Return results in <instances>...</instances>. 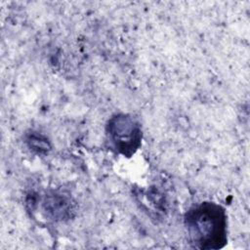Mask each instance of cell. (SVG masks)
Instances as JSON below:
<instances>
[{
  "label": "cell",
  "instance_id": "6da1fadb",
  "mask_svg": "<svg viewBox=\"0 0 250 250\" xmlns=\"http://www.w3.org/2000/svg\"><path fill=\"white\" fill-rule=\"evenodd\" d=\"M189 242L199 249H219L227 242V217L215 203H201L189 209L185 217Z\"/></svg>",
  "mask_w": 250,
  "mask_h": 250
},
{
  "label": "cell",
  "instance_id": "7a4b0ae2",
  "mask_svg": "<svg viewBox=\"0 0 250 250\" xmlns=\"http://www.w3.org/2000/svg\"><path fill=\"white\" fill-rule=\"evenodd\" d=\"M108 135L120 152L131 154L138 148L142 134L139 124L133 118L118 115L108 123Z\"/></svg>",
  "mask_w": 250,
  "mask_h": 250
}]
</instances>
